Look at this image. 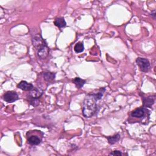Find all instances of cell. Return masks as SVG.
I'll use <instances>...</instances> for the list:
<instances>
[{
    "label": "cell",
    "mask_w": 156,
    "mask_h": 156,
    "mask_svg": "<svg viewBox=\"0 0 156 156\" xmlns=\"http://www.w3.org/2000/svg\"><path fill=\"white\" fill-rule=\"evenodd\" d=\"M97 101L93 93H90L85 97L82 108V114L85 118H90L97 113L98 110Z\"/></svg>",
    "instance_id": "cell-1"
},
{
    "label": "cell",
    "mask_w": 156,
    "mask_h": 156,
    "mask_svg": "<svg viewBox=\"0 0 156 156\" xmlns=\"http://www.w3.org/2000/svg\"><path fill=\"white\" fill-rule=\"evenodd\" d=\"M137 65L142 72H147L150 67V62L147 59L138 57L136 59Z\"/></svg>",
    "instance_id": "cell-2"
},
{
    "label": "cell",
    "mask_w": 156,
    "mask_h": 156,
    "mask_svg": "<svg viewBox=\"0 0 156 156\" xmlns=\"http://www.w3.org/2000/svg\"><path fill=\"white\" fill-rule=\"evenodd\" d=\"M32 41H33V43L34 46L36 48V49L37 50H39L40 48L43 47V46L47 45L40 34H35L33 37Z\"/></svg>",
    "instance_id": "cell-3"
},
{
    "label": "cell",
    "mask_w": 156,
    "mask_h": 156,
    "mask_svg": "<svg viewBox=\"0 0 156 156\" xmlns=\"http://www.w3.org/2000/svg\"><path fill=\"white\" fill-rule=\"evenodd\" d=\"M149 112L145 107H140L135 109L134 111L131 112V117L137 118H142L146 116L147 114H149Z\"/></svg>",
    "instance_id": "cell-4"
},
{
    "label": "cell",
    "mask_w": 156,
    "mask_h": 156,
    "mask_svg": "<svg viewBox=\"0 0 156 156\" xmlns=\"http://www.w3.org/2000/svg\"><path fill=\"white\" fill-rule=\"evenodd\" d=\"M3 99L6 102L12 103L18 100L19 99V95L15 91H9L4 95Z\"/></svg>",
    "instance_id": "cell-5"
},
{
    "label": "cell",
    "mask_w": 156,
    "mask_h": 156,
    "mask_svg": "<svg viewBox=\"0 0 156 156\" xmlns=\"http://www.w3.org/2000/svg\"><path fill=\"white\" fill-rule=\"evenodd\" d=\"M49 51L50 50L48 47V45H46L37 50V56L40 59H45L48 57Z\"/></svg>",
    "instance_id": "cell-6"
},
{
    "label": "cell",
    "mask_w": 156,
    "mask_h": 156,
    "mask_svg": "<svg viewBox=\"0 0 156 156\" xmlns=\"http://www.w3.org/2000/svg\"><path fill=\"white\" fill-rule=\"evenodd\" d=\"M155 96L154 95L153 97H142L143 99V107H149L151 108L152 105L154 104L155 102Z\"/></svg>",
    "instance_id": "cell-7"
},
{
    "label": "cell",
    "mask_w": 156,
    "mask_h": 156,
    "mask_svg": "<svg viewBox=\"0 0 156 156\" xmlns=\"http://www.w3.org/2000/svg\"><path fill=\"white\" fill-rule=\"evenodd\" d=\"M43 95V91L38 88H34L32 90H30L27 97L39 99Z\"/></svg>",
    "instance_id": "cell-8"
},
{
    "label": "cell",
    "mask_w": 156,
    "mask_h": 156,
    "mask_svg": "<svg viewBox=\"0 0 156 156\" xmlns=\"http://www.w3.org/2000/svg\"><path fill=\"white\" fill-rule=\"evenodd\" d=\"M18 88H20L23 91H30L34 88V86L32 84L28 83L26 81H22L17 85Z\"/></svg>",
    "instance_id": "cell-9"
},
{
    "label": "cell",
    "mask_w": 156,
    "mask_h": 156,
    "mask_svg": "<svg viewBox=\"0 0 156 156\" xmlns=\"http://www.w3.org/2000/svg\"><path fill=\"white\" fill-rule=\"evenodd\" d=\"M27 142L32 145H38L42 142V138L38 135H30L27 138Z\"/></svg>",
    "instance_id": "cell-10"
},
{
    "label": "cell",
    "mask_w": 156,
    "mask_h": 156,
    "mask_svg": "<svg viewBox=\"0 0 156 156\" xmlns=\"http://www.w3.org/2000/svg\"><path fill=\"white\" fill-rule=\"evenodd\" d=\"M42 75H43V79L46 82H51V81H53L56 77V74L55 73L49 72V71H46V72L43 73Z\"/></svg>",
    "instance_id": "cell-11"
},
{
    "label": "cell",
    "mask_w": 156,
    "mask_h": 156,
    "mask_svg": "<svg viewBox=\"0 0 156 156\" xmlns=\"http://www.w3.org/2000/svg\"><path fill=\"white\" fill-rule=\"evenodd\" d=\"M73 82L75 84L76 87L77 88H81L86 83V81L81 79V78H80V77H75L74 79L73 80Z\"/></svg>",
    "instance_id": "cell-12"
},
{
    "label": "cell",
    "mask_w": 156,
    "mask_h": 156,
    "mask_svg": "<svg viewBox=\"0 0 156 156\" xmlns=\"http://www.w3.org/2000/svg\"><path fill=\"white\" fill-rule=\"evenodd\" d=\"M106 138L108 140V142L109 144L114 145L119 141L120 139V135L119 134H117L113 136L107 137Z\"/></svg>",
    "instance_id": "cell-13"
},
{
    "label": "cell",
    "mask_w": 156,
    "mask_h": 156,
    "mask_svg": "<svg viewBox=\"0 0 156 156\" xmlns=\"http://www.w3.org/2000/svg\"><path fill=\"white\" fill-rule=\"evenodd\" d=\"M54 25L59 28H62L65 27L67 25V23L64 18H56L54 22Z\"/></svg>",
    "instance_id": "cell-14"
},
{
    "label": "cell",
    "mask_w": 156,
    "mask_h": 156,
    "mask_svg": "<svg viewBox=\"0 0 156 156\" xmlns=\"http://www.w3.org/2000/svg\"><path fill=\"white\" fill-rule=\"evenodd\" d=\"M74 50L76 53H80L83 52L84 50V46L83 42L77 43L74 46Z\"/></svg>",
    "instance_id": "cell-15"
},
{
    "label": "cell",
    "mask_w": 156,
    "mask_h": 156,
    "mask_svg": "<svg viewBox=\"0 0 156 156\" xmlns=\"http://www.w3.org/2000/svg\"><path fill=\"white\" fill-rule=\"evenodd\" d=\"M27 100L29 104L33 105V107H37L39 104V99H36V98H33L27 97Z\"/></svg>",
    "instance_id": "cell-16"
},
{
    "label": "cell",
    "mask_w": 156,
    "mask_h": 156,
    "mask_svg": "<svg viewBox=\"0 0 156 156\" xmlns=\"http://www.w3.org/2000/svg\"><path fill=\"white\" fill-rule=\"evenodd\" d=\"M105 91V88H101L98 91L97 93H93V95H94L96 98L97 99V100H100L102 98L103 95H104V93Z\"/></svg>",
    "instance_id": "cell-17"
},
{
    "label": "cell",
    "mask_w": 156,
    "mask_h": 156,
    "mask_svg": "<svg viewBox=\"0 0 156 156\" xmlns=\"http://www.w3.org/2000/svg\"><path fill=\"white\" fill-rule=\"evenodd\" d=\"M109 155H120H120H123V153L120 151H112V152L109 154Z\"/></svg>",
    "instance_id": "cell-18"
},
{
    "label": "cell",
    "mask_w": 156,
    "mask_h": 156,
    "mask_svg": "<svg viewBox=\"0 0 156 156\" xmlns=\"http://www.w3.org/2000/svg\"><path fill=\"white\" fill-rule=\"evenodd\" d=\"M151 16L153 17V19H154V20L155 19V10L153 11V13H151Z\"/></svg>",
    "instance_id": "cell-19"
}]
</instances>
